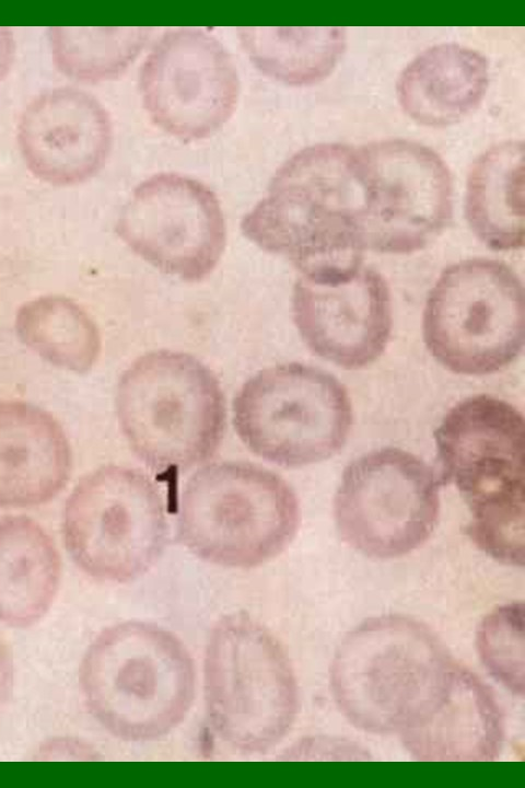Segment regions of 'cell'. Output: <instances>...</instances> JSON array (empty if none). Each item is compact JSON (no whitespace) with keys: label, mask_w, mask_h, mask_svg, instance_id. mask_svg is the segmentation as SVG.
<instances>
[{"label":"cell","mask_w":525,"mask_h":788,"mask_svg":"<svg viewBox=\"0 0 525 788\" xmlns=\"http://www.w3.org/2000/svg\"><path fill=\"white\" fill-rule=\"evenodd\" d=\"M353 152L348 144L323 142L293 153L242 218L243 234L262 251L285 257L302 277L328 285L350 280L363 267L366 251Z\"/></svg>","instance_id":"1"},{"label":"cell","mask_w":525,"mask_h":788,"mask_svg":"<svg viewBox=\"0 0 525 788\" xmlns=\"http://www.w3.org/2000/svg\"><path fill=\"white\" fill-rule=\"evenodd\" d=\"M439 484L470 511L465 532L493 559L524 565L525 422L510 403L479 394L454 405L434 431Z\"/></svg>","instance_id":"2"},{"label":"cell","mask_w":525,"mask_h":788,"mask_svg":"<svg viewBox=\"0 0 525 788\" xmlns=\"http://www.w3.org/2000/svg\"><path fill=\"white\" fill-rule=\"evenodd\" d=\"M454 663L423 623L402 615L372 617L339 644L330 667L331 694L358 729L399 734L432 708Z\"/></svg>","instance_id":"3"},{"label":"cell","mask_w":525,"mask_h":788,"mask_svg":"<svg viewBox=\"0 0 525 788\" xmlns=\"http://www.w3.org/2000/svg\"><path fill=\"white\" fill-rule=\"evenodd\" d=\"M195 665L185 645L163 627L129 621L107 627L86 649L79 672L94 719L125 741L162 738L186 717Z\"/></svg>","instance_id":"4"},{"label":"cell","mask_w":525,"mask_h":788,"mask_svg":"<svg viewBox=\"0 0 525 788\" xmlns=\"http://www.w3.org/2000/svg\"><path fill=\"white\" fill-rule=\"evenodd\" d=\"M117 417L133 453L151 470L184 472L221 444L226 407L213 372L194 356L148 352L121 374Z\"/></svg>","instance_id":"5"},{"label":"cell","mask_w":525,"mask_h":788,"mask_svg":"<svg viewBox=\"0 0 525 788\" xmlns=\"http://www.w3.org/2000/svg\"><path fill=\"white\" fill-rule=\"evenodd\" d=\"M300 506L277 474L243 462L212 463L183 488L177 535L200 559L228 568L257 567L294 537Z\"/></svg>","instance_id":"6"},{"label":"cell","mask_w":525,"mask_h":788,"mask_svg":"<svg viewBox=\"0 0 525 788\" xmlns=\"http://www.w3.org/2000/svg\"><path fill=\"white\" fill-rule=\"evenodd\" d=\"M205 695L218 738L244 753H261L288 734L299 710V688L278 639L250 616L222 617L205 654Z\"/></svg>","instance_id":"7"},{"label":"cell","mask_w":525,"mask_h":788,"mask_svg":"<svg viewBox=\"0 0 525 788\" xmlns=\"http://www.w3.org/2000/svg\"><path fill=\"white\" fill-rule=\"evenodd\" d=\"M423 341L447 370L487 375L514 362L525 344V293L504 262L469 258L444 268L422 315Z\"/></svg>","instance_id":"8"},{"label":"cell","mask_w":525,"mask_h":788,"mask_svg":"<svg viewBox=\"0 0 525 788\" xmlns=\"http://www.w3.org/2000/svg\"><path fill=\"white\" fill-rule=\"evenodd\" d=\"M353 421L343 384L317 367L288 362L250 376L233 401L234 428L259 457L283 467L322 462L346 443Z\"/></svg>","instance_id":"9"},{"label":"cell","mask_w":525,"mask_h":788,"mask_svg":"<svg viewBox=\"0 0 525 788\" xmlns=\"http://www.w3.org/2000/svg\"><path fill=\"white\" fill-rule=\"evenodd\" d=\"M66 548L90 577L127 582L148 571L167 542L162 495L140 471L103 466L69 495L62 520Z\"/></svg>","instance_id":"10"},{"label":"cell","mask_w":525,"mask_h":788,"mask_svg":"<svg viewBox=\"0 0 525 788\" xmlns=\"http://www.w3.org/2000/svg\"><path fill=\"white\" fill-rule=\"evenodd\" d=\"M360 184V227L366 250L410 254L432 243L453 219V179L431 148L383 139L354 148Z\"/></svg>","instance_id":"11"},{"label":"cell","mask_w":525,"mask_h":788,"mask_svg":"<svg viewBox=\"0 0 525 788\" xmlns=\"http://www.w3.org/2000/svg\"><path fill=\"white\" fill-rule=\"evenodd\" d=\"M439 511L433 470L398 448L373 450L351 462L334 501L342 540L373 559L398 558L419 548L432 534Z\"/></svg>","instance_id":"12"},{"label":"cell","mask_w":525,"mask_h":788,"mask_svg":"<svg viewBox=\"0 0 525 788\" xmlns=\"http://www.w3.org/2000/svg\"><path fill=\"white\" fill-rule=\"evenodd\" d=\"M115 231L143 260L188 282L201 281L213 271L226 242L215 193L175 172L140 182L122 206Z\"/></svg>","instance_id":"13"},{"label":"cell","mask_w":525,"mask_h":788,"mask_svg":"<svg viewBox=\"0 0 525 788\" xmlns=\"http://www.w3.org/2000/svg\"><path fill=\"white\" fill-rule=\"evenodd\" d=\"M139 91L151 120L184 141L218 131L240 93L237 69L225 46L195 27L165 31L139 71Z\"/></svg>","instance_id":"14"},{"label":"cell","mask_w":525,"mask_h":788,"mask_svg":"<svg viewBox=\"0 0 525 788\" xmlns=\"http://www.w3.org/2000/svg\"><path fill=\"white\" fill-rule=\"evenodd\" d=\"M291 311L307 348L347 370L372 364L390 339V290L372 267L363 266L350 280L335 285L301 276L293 286Z\"/></svg>","instance_id":"15"},{"label":"cell","mask_w":525,"mask_h":788,"mask_svg":"<svg viewBox=\"0 0 525 788\" xmlns=\"http://www.w3.org/2000/svg\"><path fill=\"white\" fill-rule=\"evenodd\" d=\"M18 142L27 169L56 186L83 183L104 166L113 143L108 112L72 86L43 92L24 108Z\"/></svg>","instance_id":"16"},{"label":"cell","mask_w":525,"mask_h":788,"mask_svg":"<svg viewBox=\"0 0 525 788\" xmlns=\"http://www.w3.org/2000/svg\"><path fill=\"white\" fill-rule=\"evenodd\" d=\"M419 761H493L504 739V718L491 688L455 663L431 710L399 734Z\"/></svg>","instance_id":"17"},{"label":"cell","mask_w":525,"mask_h":788,"mask_svg":"<svg viewBox=\"0 0 525 788\" xmlns=\"http://www.w3.org/2000/svg\"><path fill=\"white\" fill-rule=\"evenodd\" d=\"M71 449L58 420L40 407L0 402V506L43 505L66 486Z\"/></svg>","instance_id":"18"},{"label":"cell","mask_w":525,"mask_h":788,"mask_svg":"<svg viewBox=\"0 0 525 788\" xmlns=\"http://www.w3.org/2000/svg\"><path fill=\"white\" fill-rule=\"evenodd\" d=\"M489 82L487 58L456 43L433 45L400 72L396 93L417 123L444 127L463 119L482 101Z\"/></svg>","instance_id":"19"},{"label":"cell","mask_w":525,"mask_h":788,"mask_svg":"<svg viewBox=\"0 0 525 788\" xmlns=\"http://www.w3.org/2000/svg\"><path fill=\"white\" fill-rule=\"evenodd\" d=\"M61 575L49 534L26 517L0 519V623L28 627L49 610Z\"/></svg>","instance_id":"20"},{"label":"cell","mask_w":525,"mask_h":788,"mask_svg":"<svg viewBox=\"0 0 525 788\" xmlns=\"http://www.w3.org/2000/svg\"><path fill=\"white\" fill-rule=\"evenodd\" d=\"M525 147L522 140L492 146L472 162L466 182L465 217L492 251L524 247Z\"/></svg>","instance_id":"21"},{"label":"cell","mask_w":525,"mask_h":788,"mask_svg":"<svg viewBox=\"0 0 525 788\" xmlns=\"http://www.w3.org/2000/svg\"><path fill=\"white\" fill-rule=\"evenodd\" d=\"M237 35L257 69L294 86L325 79L347 45L343 27H240Z\"/></svg>","instance_id":"22"},{"label":"cell","mask_w":525,"mask_h":788,"mask_svg":"<svg viewBox=\"0 0 525 788\" xmlns=\"http://www.w3.org/2000/svg\"><path fill=\"white\" fill-rule=\"evenodd\" d=\"M19 339L50 364L85 373L101 352L100 331L77 302L44 296L23 303L14 321Z\"/></svg>","instance_id":"23"},{"label":"cell","mask_w":525,"mask_h":788,"mask_svg":"<svg viewBox=\"0 0 525 788\" xmlns=\"http://www.w3.org/2000/svg\"><path fill=\"white\" fill-rule=\"evenodd\" d=\"M151 27H49L55 66L67 77L97 83L121 76L149 42Z\"/></svg>","instance_id":"24"},{"label":"cell","mask_w":525,"mask_h":788,"mask_svg":"<svg viewBox=\"0 0 525 788\" xmlns=\"http://www.w3.org/2000/svg\"><path fill=\"white\" fill-rule=\"evenodd\" d=\"M477 649L490 674L512 693L524 694V606H498L477 630Z\"/></svg>","instance_id":"25"},{"label":"cell","mask_w":525,"mask_h":788,"mask_svg":"<svg viewBox=\"0 0 525 788\" xmlns=\"http://www.w3.org/2000/svg\"><path fill=\"white\" fill-rule=\"evenodd\" d=\"M13 685V660L7 644L0 638V708L5 704Z\"/></svg>","instance_id":"26"},{"label":"cell","mask_w":525,"mask_h":788,"mask_svg":"<svg viewBox=\"0 0 525 788\" xmlns=\"http://www.w3.org/2000/svg\"><path fill=\"white\" fill-rule=\"evenodd\" d=\"M15 53V42L10 28L0 27V81L11 68Z\"/></svg>","instance_id":"27"}]
</instances>
